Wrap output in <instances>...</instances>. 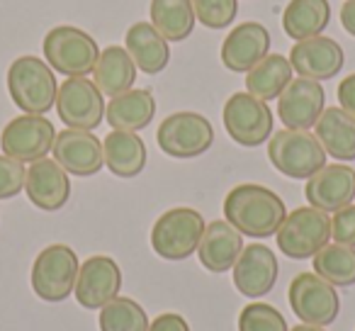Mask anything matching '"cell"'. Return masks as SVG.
<instances>
[{"mask_svg": "<svg viewBox=\"0 0 355 331\" xmlns=\"http://www.w3.org/2000/svg\"><path fill=\"white\" fill-rule=\"evenodd\" d=\"M105 166L117 178H134L146 169V144L137 132H112L103 142Z\"/></svg>", "mask_w": 355, "mask_h": 331, "instance_id": "cell-24", "label": "cell"}, {"mask_svg": "<svg viewBox=\"0 0 355 331\" xmlns=\"http://www.w3.org/2000/svg\"><path fill=\"white\" fill-rule=\"evenodd\" d=\"M277 248L287 258H314L331 241V217L316 207H297L285 217L275 234Z\"/></svg>", "mask_w": 355, "mask_h": 331, "instance_id": "cell-6", "label": "cell"}, {"mask_svg": "<svg viewBox=\"0 0 355 331\" xmlns=\"http://www.w3.org/2000/svg\"><path fill=\"white\" fill-rule=\"evenodd\" d=\"M243 251V234L236 232L227 219L207 224L202 241L198 246V258L209 273H227L234 268Z\"/></svg>", "mask_w": 355, "mask_h": 331, "instance_id": "cell-21", "label": "cell"}, {"mask_svg": "<svg viewBox=\"0 0 355 331\" xmlns=\"http://www.w3.org/2000/svg\"><path fill=\"white\" fill-rule=\"evenodd\" d=\"M290 331H326L324 326H314V324H300V326H295V329H290Z\"/></svg>", "mask_w": 355, "mask_h": 331, "instance_id": "cell-39", "label": "cell"}, {"mask_svg": "<svg viewBox=\"0 0 355 331\" xmlns=\"http://www.w3.org/2000/svg\"><path fill=\"white\" fill-rule=\"evenodd\" d=\"M292 71L302 78L311 80H329L340 74L345 64V54L338 42L329 37H311V40L295 42L290 51Z\"/></svg>", "mask_w": 355, "mask_h": 331, "instance_id": "cell-17", "label": "cell"}, {"mask_svg": "<svg viewBox=\"0 0 355 331\" xmlns=\"http://www.w3.org/2000/svg\"><path fill=\"white\" fill-rule=\"evenodd\" d=\"M331 239L340 246L355 248V205L336 210L331 217Z\"/></svg>", "mask_w": 355, "mask_h": 331, "instance_id": "cell-35", "label": "cell"}, {"mask_svg": "<svg viewBox=\"0 0 355 331\" xmlns=\"http://www.w3.org/2000/svg\"><path fill=\"white\" fill-rule=\"evenodd\" d=\"M51 153L66 173L78 176V178L95 176L105 166L100 139L93 132H83V129H64L56 134Z\"/></svg>", "mask_w": 355, "mask_h": 331, "instance_id": "cell-15", "label": "cell"}, {"mask_svg": "<svg viewBox=\"0 0 355 331\" xmlns=\"http://www.w3.org/2000/svg\"><path fill=\"white\" fill-rule=\"evenodd\" d=\"M122 271L110 256H90L80 263L76 278V300L85 309H103L110 300L119 295Z\"/></svg>", "mask_w": 355, "mask_h": 331, "instance_id": "cell-14", "label": "cell"}, {"mask_svg": "<svg viewBox=\"0 0 355 331\" xmlns=\"http://www.w3.org/2000/svg\"><path fill=\"white\" fill-rule=\"evenodd\" d=\"M314 273L334 287L355 285V248L326 244L314 256Z\"/></svg>", "mask_w": 355, "mask_h": 331, "instance_id": "cell-30", "label": "cell"}, {"mask_svg": "<svg viewBox=\"0 0 355 331\" xmlns=\"http://www.w3.org/2000/svg\"><path fill=\"white\" fill-rule=\"evenodd\" d=\"M42 51H44L46 64L56 74H64L66 78L93 74L95 61L100 56L98 42L88 32L73 25H59L46 32L44 42H42Z\"/></svg>", "mask_w": 355, "mask_h": 331, "instance_id": "cell-5", "label": "cell"}, {"mask_svg": "<svg viewBox=\"0 0 355 331\" xmlns=\"http://www.w3.org/2000/svg\"><path fill=\"white\" fill-rule=\"evenodd\" d=\"M148 331H190V326L180 314L168 312V314H158L156 319L148 324Z\"/></svg>", "mask_w": 355, "mask_h": 331, "instance_id": "cell-36", "label": "cell"}, {"mask_svg": "<svg viewBox=\"0 0 355 331\" xmlns=\"http://www.w3.org/2000/svg\"><path fill=\"white\" fill-rule=\"evenodd\" d=\"M151 25L166 42H185L195 30L193 0H151Z\"/></svg>", "mask_w": 355, "mask_h": 331, "instance_id": "cell-29", "label": "cell"}, {"mask_svg": "<svg viewBox=\"0 0 355 331\" xmlns=\"http://www.w3.org/2000/svg\"><path fill=\"white\" fill-rule=\"evenodd\" d=\"M156 142L171 158H198L209 151L214 142V129L200 112H173L158 124Z\"/></svg>", "mask_w": 355, "mask_h": 331, "instance_id": "cell-8", "label": "cell"}, {"mask_svg": "<svg viewBox=\"0 0 355 331\" xmlns=\"http://www.w3.org/2000/svg\"><path fill=\"white\" fill-rule=\"evenodd\" d=\"M329 0H290L285 12H282V30L295 42L319 37L329 27Z\"/></svg>", "mask_w": 355, "mask_h": 331, "instance_id": "cell-27", "label": "cell"}, {"mask_svg": "<svg viewBox=\"0 0 355 331\" xmlns=\"http://www.w3.org/2000/svg\"><path fill=\"white\" fill-rule=\"evenodd\" d=\"M78 256L66 244L42 248L32 266V290L44 302H64L73 292L78 278Z\"/></svg>", "mask_w": 355, "mask_h": 331, "instance_id": "cell-7", "label": "cell"}, {"mask_svg": "<svg viewBox=\"0 0 355 331\" xmlns=\"http://www.w3.org/2000/svg\"><path fill=\"white\" fill-rule=\"evenodd\" d=\"M207 229L205 217L193 207H173L153 222L151 248L166 261H185L198 251Z\"/></svg>", "mask_w": 355, "mask_h": 331, "instance_id": "cell-4", "label": "cell"}, {"mask_svg": "<svg viewBox=\"0 0 355 331\" xmlns=\"http://www.w3.org/2000/svg\"><path fill=\"white\" fill-rule=\"evenodd\" d=\"M272 112L251 93H234L224 105V127L241 146H261L272 137Z\"/></svg>", "mask_w": 355, "mask_h": 331, "instance_id": "cell-11", "label": "cell"}, {"mask_svg": "<svg viewBox=\"0 0 355 331\" xmlns=\"http://www.w3.org/2000/svg\"><path fill=\"white\" fill-rule=\"evenodd\" d=\"M326 93L319 80L311 78H292L290 85L277 98V117L285 124V129H311L319 122L324 112Z\"/></svg>", "mask_w": 355, "mask_h": 331, "instance_id": "cell-13", "label": "cell"}, {"mask_svg": "<svg viewBox=\"0 0 355 331\" xmlns=\"http://www.w3.org/2000/svg\"><path fill=\"white\" fill-rule=\"evenodd\" d=\"M287 217V207L275 190L256 183H241L224 198V219L243 237H275Z\"/></svg>", "mask_w": 355, "mask_h": 331, "instance_id": "cell-1", "label": "cell"}, {"mask_svg": "<svg viewBox=\"0 0 355 331\" xmlns=\"http://www.w3.org/2000/svg\"><path fill=\"white\" fill-rule=\"evenodd\" d=\"M340 25L350 37H355V0H345L340 6Z\"/></svg>", "mask_w": 355, "mask_h": 331, "instance_id": "cell-38", "label": "cell"}, {"mask_svg": "<svg viewBox=\"0 0 355 331\" xmlns=\"http://www.w3.org/2000/svg\"><path fill=\"white\" fill-rule=\"evenodd\" d=\"M56 139V129L44 114H20L10 119L0 134L3 153L20 163H35L46 158Z\"/></svg>", "mask_w": 355, "mask_h": 331, "instance_id": "cell-12", "label": "cell"}, {"mask_svg": "<svg viewBox=\"0 0 355 331\" xmlns=\"http://www.w3.org/2000/svg\"><path fill=\"white\" fill-rule=\"evenodd\" d=\"M268 158L282 176L309 180L326 166V151L319 139L302 129H280L268 139Z\"/></svg>", "mask_w": 355, "mask_h": 331, "instance_id": "cell-3", "label": "cell"}, {"mask_svg": "<svg viewBox=\"0 0 355 331\" xmlns=\"http://www.w3.org/2000/svg\"><path fill=\"white\" fill-rule=\"evenodd\" d=\"M25 193L35 207L44 210V212H56L71 198L69 173L54 158H40L27 169Z\"/></svg>", "mask_w": 355, "mask_h": 331, "instance_id": "cell-20", "label": "cell"}, {"mask_svg": "<svg viewBox=\"0 0 355 331\" xmlns=\"http://www.w3.org/2000/svg\"><path fill=\"white\" fill-rule=\"evenodd\" d=\"M8 90L25 114H44L54 108L59 83L54 69L40 56H17L8 69Z\"/></svg>", "mask_w": 355, "mask_h": 331, "instance_id": "cell-2", "label": "cell"}, {"mask_svg": "<svg viewBox=\"0 0 355 331\" xmlns=\"http://www.w3.org/2000/svg\"><path fill=\"white\" fill-rule=\"evenodd\" d=\"M54 108L69 129L93 132L105 119L107 105H105V95L93 80H88L85 76H71L59 85Z\"/></svg>", "mask_w": 355, "mask_h": 331, "instance_id": "cell-9", "label": "cell"}, {"mask_svg": "<svg viewBox=\"0 0 355 331\" xmlns=\"http://www.w3.org/2000/svg\"><path fill=\"white\" fill-rule=\"evenodd\" d=\"M287 300H290L292 312L302 324L329 326L334 324L340 312V300L336 287L316 273L295 275V280L290 282V290H287Z\"/></svg>", "mask_w": 355, "mask_h": 331, "instance_id": "cell-10", "label": "cell"}, {"mask_svg": "<svg viewBox=\"0 0 355 331\" xmlns=\"http://www.w3.org/2000/svg\"><path fill=\"white\" fill-rule=\"evenodd\" d=\"M100 331H148V316L132 297H114L100 309Z\"/></svg>", "mask_w": 355, "mask_h": 331, "instance_id": "cell-31", "label": "cell"}, {"mask_svg": "<svg viewBox=\"0 0 355 331\" xmlns=\"http://www.w3.org/2000/svg\"><path fill=\"white\" fill-rule=\"evenodd\" d=\"M195 20L207 30H224L239 15V0H193Z\"/></svg>", "mask_w": 355, "mask_h": 331, "instance_id": "cell-33", "label": "cell"}, {"mask_svg": "<svg viewBox=\"0 0 355 331\" xmlns=\"http://www.w3.org/2000/svg\"><path fill=\"white\" fill-rule=\"evenodd\" d=\"M304 198L311 207L321 212H336V210L353 205L355 198V171L345 163H331L316 171L304 185Z\"/></svg>", "mask_w": 355, "mask_h": 331, "instance_id": "cell-16", "label": "cell"}, {"mask_svg": "<svg viewBox=\"0 0 355 331\" xmlns=\"http://www.w3.org/2000/svg\"><path fill=\"white\" fill-rule=\"evenodd\" d=\"M124 49L129 51L137 69L148 76L161 74L171 61V46L151 22H134L124 37Z\"/></svg>", "mask_w": 355, "mask_h": 331, "instance_id": "cell-22", "label": "cell"}, {"mask_svg": "<svg viewBox=\"0 0 355 331\" xmlns=\"http://www.w3.org/2000/svg\"><path fill=\"white\" fill-rule=\"evenodd\" d=\"M137 64L132 61L129 51L124 46H105L100 51L98 61L93 69V83L100 88V93L107 98H117V95L132 90L134 80H137Z\"/></svg>", "mask_w": 355, "mask_h": 331, "instance_id": "cell-23", "label": "cell"}, {"mask_svg": "<svg viewBox=\"0 0 355 331\" xmlns=\"http://www.w3.org/2000/svg\"><path fill=\"white\" fill-rule=\"evenodd\" d=\"M292 64L287 56L282 54H268L258 66H253L246 74V93L253 98L263 100H275L282 95V90L290 85L292 80Z\"/></svg>", "mask_w": 355, "mask_h": 331, "instance_id": "cell-28", "label": "cell"}, {"mask_svg": "<svg viewBox=\"0 0 355 331\" xmlns=\"http://www.w3.org/2000/svg\"><path fill=\"white\" fill-rule=\"evenodd\" d=\"M239 331H290L287 321L272 305L251 302L239 314Z\"/></svg>", "mask_w": 355, "mask_h": 331, "instance_id": "cell-32", "label": "cell"}, {"mask_svg": "<svg viewBox=\"0 0 355 331\" xmlns=\"http://www.w3.org/2000/svg\"><path fill=\"white\" fill-rule=\"evenodd\" d=\"M27 178L25 163L15 161L10 156H0V200H10L17 193H22Z\"/></svg>", "mask_w": 355, "mask_h": 331, "instance_id": "cell-34", "label": "cell"}, {"mask_svg": "<svg viewBox=\"0 0 355 331\" xmlns=\"http://www.w3.org/2000/svg\"><path fill=\"white\" fill-rule=\"evenodd\" d=\"M234 285L241 295L246 297H263L272 290L277 280V258L272 248L263 246V244H251L243 246L241 256L234 263Z\"/></svg>", "mask_w": 355, "mask_h": 331, "instance_id": "cell-19", "label": "cell"}, {"mask_svg": "<svg viewBox=\"0 0 355 331\" xmlns=\"http://www.w3.org/2000/svg\"><path fill=\"white\" fill-rule=\"evenodd\" d=\"M338 103L345 112L355 117V74L345 76L338 83Z\"/></svg>", "mask_w": 355, "mask_h": 331, "instance_id": "cell-37", "label": "cell"}, {"mask_svg": "<svg viewBox=\"0 0 355 331\" xmlns=\"http://www.w3.org/2000/svg\"><path fill=\"white\" fill-rule=\"evenodd\" d=\"M314 132L326 156H334L338 161L355 158V117L343 108H326L319 122L314 124Z\"/></svg>", "mask_w": 355, "mask_h": 331, "instance_id": "cell-26", "label": "cell"}, {"mask_svg": "<svg viewBox=\"0 0 355 331\" xmlns=\"http://www.w3.org/2000/svg\"><path fill=\"white\" fill-rule=\"evenodd\" d=\"M153 114H156V100H153L151 90L146 88H132L117 95L110 100L107 110H105V119L110 122V127L119 129V132L146 129L153 122Z\"/></svg>", "mask_w": 355, "mask_h": 331, "instance_id": "cell-25", "label": "cell"}, {"mask_svg": "<svg viewBox=\"0 0 355 331\" xmlns=\"http://www.w3.org/2000/svg\"><path fill=\"white\" fill-rule=\"evenodd\" d=\"M270 54V32L261 22H241L222 44V64L234 74H248Z\"/></svg>", "mask_w": 355, "mask_h": 331, "instance_id": "cell-18", "label": "cell"}]
</instances>
